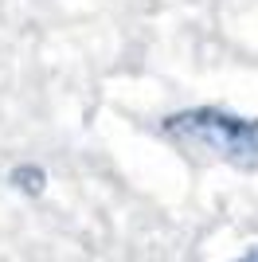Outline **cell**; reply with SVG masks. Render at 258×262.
Segmentation results:
<instances>
[{"label":"cell","mask_w":258,"mask_h":262,"mask_svg":"<svg viewBox=\"0 0 258 262\" xmlns=\"http://www.w3.org/2000/svg\"><path fill=\"white\" fill-rule=\"evenodd\" d=\"M235 262H258V247H250V251L247 254H239V258Z\"/></svg>","instance_id":"obj_3"},{"label":"cell","mask_w":258,"mask_h":262,"mask_svg":"<svg viewBox=\"0 0 258 262\" xmlns=\"http://www.w3.org/2000/svg\"><path fill=\"white\" fill-rule=\"evenodd\" d=\"M161 133L176 149L204 161L258 172V118H239L223 106H188L161 121Z\"/></svg>","instance_id":"obj_1"},{"label":"cell","mask_w":258,"mask_h":262,"mask_svg":"<svg viewBox=\"0 0 258 262\" xmlns=\"http://www.w3.org/2000/svg\"><path fill=\"white\" fill-rule=\"evenodd\" d=\"M8 184L16 188L20 196H39L43 188H47V172H43L39 164L20 161V164H12V168H8Z\"/></svg>","instance_id":"obj_2"}]
</instances>
